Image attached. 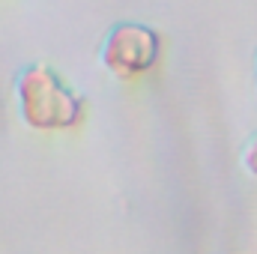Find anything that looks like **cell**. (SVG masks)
<instances>
[{
	"label": "cell",
	"mask_w": 257,
	"mask_h": 254,
	"mask_svg": "<svg viewBox=\"0 0 257 254\" xmlns=\"http://www.w3.org/2000/svg\"><path fill=\"white\" fill-rule=\"evenodd\" d=\"M245 168H248V171L257 177V138L248 144V147H245Z\"/></svg>",
	"instance_id": "obj_3"
},
{
	"label": "cell",
	"mask_w": 257,
	"mask_h": 254,
	"mask_svg": "<svg viewBox=\"0 0 257 254\" xmlns=\"http://www.w3.org/2000/svg\"><path fill=\"white\" fill-rule=\"evenodd\" d=\"M102 57H105V66L120 78L144 75L159 60V33L141 24H120L105 39Z\"/></svg>",
	"instance_id": "obj_2"
},
{
	"label": "cell",
	"mask_w": 257,
	"mask_h": 254,
	"mask_svg": "<svg viewBox=\"0 0 257 254\" xmlns=\"http://www.w3.org/2000/svg\"><path fill=\"white\" fill-rule=\"evenodd\" d=\"M18 99H21L24 120L36 129L72 126L81 117V102L72 99V93L60 84V78L45 66L24 69L18 81Z\"/></svg>",
	"instance_id": "obj_1"
}]
</instances>
